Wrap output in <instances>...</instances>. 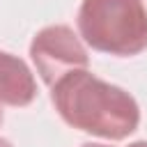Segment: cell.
Returning a JSON list of instances; mask_svg holds the SVG:
<instances>
[{"label":"cell","mask_w":147,"mask_h":147,"mask_svg":"<svg viewBox=\"0 0 147 147\" xmlns=\"http://www.w3.org/2000/svg\"><path fill=\"white\" fill-rule=\"evenodd\" d=\"M51 99L69 126L106 140H124L140 124L136 99L87 69L60 78L51 87Z\"/></svg>","instance_id":"cell-1"},{"label":"cell","mask_w":147,"mask_h":147,"mask_svg":"<svg viewBox=\"0 0 147 147\" xmlns=\"http://www.w3.org/2000/svg\"><path fill=\"white\" fill-rule=\"evenodd\" d=\"M76 25L87 46L129 57L147 48V7L142 0H83Z\"/></svg>","instance_id":"cell-2"},{"label":"cell","mask_w":147,"mask_h":147,"mask_svg":"<svg viewBox=\"0 0 147 147\" xmlns=\"http://www.w3.org/2000/svg\"><path fill=\"white\" fill-rule=\"evenodd\" d=\"M30 57L41 80L53 87L60 78L87 69V51L69 25H48L30 44Z\"/></svg>","instance_id":"cell-3"},{"label":"cell","mask_w":147,"mask_h":147,"mask_svg":"<svg viewBox=\"0 0 147 147\" xmlns=\"http://www.w3.org/2000/svg\"><path fill=\"white\" fill-rule=\"evenodd\" d=\"M34 96H37V80L30 67L21 57L0 51V103L23 108L30 106Z\"/></svg>","instance_id":"cell-4"},{"label":"cell","mask_w":147,"mask_h":147,"mask_svg":"<svg viewBox=\"0 0 147 147\" xmlns=\"http://www.w3.org/2000/svg\"><path fill=\"white\" fill-rule=\"evenodd\" d=\"M129 147H147V140H136V142H131Z\"/></svg>","instance_id":"cell-5"},{"label":"cell","mask_w":147,"mask_h":147,"mask_svg":"<svg viewBox=\"0 0 147 147\" xmlns=\"http://www.w3.org/2000/svg\"><path fill=\"white\" fill-rule=\"evenodd\" d=\"M83 147H110V145H96V142H87V145H83Z\"/></svg>","instance_id":"cell-6"},{"label":"cell","mask_w":147,"mask_h":147,"mask_svg":"<svg viewBox=\"0 0 147 147\" xmlns=\"http://www.w3.org/2000/svg\"><path fill=\"white\" fill-rule=\"evenodd\" d=\"M0 147H11V145H9L7 140H2V138H0Z\"/></svg>","instance_id":"cell-7"},{"label":"cell","mask_w":147,"mask_h":147,"mask_svg":"<svg viewBox=\"0 0 147 147\" xmlns=\"http://www.w3.org/2000/svg\"><path fill=\"white\" fill-rule=\"evenodd\" d=\"M0 124H2V108H0Z\"/></svg>","instance_id":"cell-8"}]
</instances>
